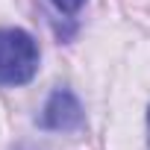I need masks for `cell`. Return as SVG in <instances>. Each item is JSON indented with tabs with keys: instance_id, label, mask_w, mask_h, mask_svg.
<instances>
[{
	"instance_id": "obj_1",
	"label": "cell",
	"mask_w": 150,
	"mask_h": 150,
	"mask_svg": "<svg viewBox=\"0 0 150 150\" xmlns=\"http://www.w3.org/2000/svg\"><path fill=\"white\" fill-rule=\"evenodd\" d=\"M38 71V47L24 30H0V86H24Z\"/></svg>"
},
{
	"instance_id": "obj_2",
	"label": "cell",
	"mask_w": 150,
	"mask_h": 150,
	"mask_svg": "<svg viewBox=\"0 0 150 150\" xmlns=\"http://www.w3.org/2000/svg\"><path fill=\"white\" fill-rule=\"evenodd\" d=\"M41 127L56 129V132H71L83 127V106L68 88H59L50 94L44 112H41Z\"/></svg>"
},
{
	"instance_id": "obj_3",
	"label": "cell",
	"mask_w": 150,
	"mask_h": 150,
	"mask_svg": "<svg viewBox=\"0 0 150 150\" xmlns=\"http://www.w3.org/2000/svg\"><path fill=\"white\" fill-rule=\"evenodd\" d=\"M50 3H53L59 12L74 15V12H80V9H83V3H86V0H50Z\"/></svg>"
},
{
	"instance_id": "obj_4",
	"label": "cell",
	"mask_w": 150,
	"mask_h": 150,
	"mask_svg": "<svg viewBox=\"0 0 150 150\" xmlns=\"http://www.w3.org/2000/svg\"><path fill=\"white\" fill-rule=\"evenodd\" d=\"M147 121H150V115H147Z\"/></svg>"
}]
</instances>
